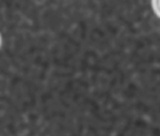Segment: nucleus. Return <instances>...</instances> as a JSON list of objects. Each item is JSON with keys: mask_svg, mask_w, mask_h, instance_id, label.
<instances>
[{"mask_svg": "<svg viewBox=\"0 0 160 136\" xmlns=\"http://www.w3.org/2000/svg\"><path fill=\"white\" fill-rule=\"evenodd\" d=\"M152 7L153 12L160 18V0H152Z\"/></svg>", "mask_w": 160, "mask_h": 136, "instance_id": "f257e3e1", "label": "nucleus"}, {"mask_svg": "<svg viewBox=\"0 0 160 136\" xmlns=\"http://www.w3.org/2000/svg\"><path fill=\"white\" fill-rule=\"evenodd\" d=\"M2 45V37H1V34H0V47Z\"/></svg>", "mask_w": 160, "mask_h": 136, "instance_id": "f03ea898", "label": "nucleus"}]
</instances>
